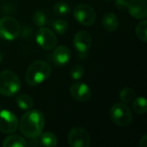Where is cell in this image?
<instances>
[{
  "instance_id": "obj_1",
  "label": "cell",
  "mask_w": 147,
  "mask_h": 147,
  "mask_svg": "<svg viewBox=\"0 0 147 147\" xmlns=\"http://www.w3.org/2000/svg\"><path fill=\"white\" fill-rule=\"evenodd\" d=\"M45 118L39 110H30L25 113L20 120V131L28 139L38 138L43 131Z\"/></svg>"
},
{
  "instance_id": "obj_2",
  "label": "cell",
  "mask_w": 147,
  "mask_h": 147,
  "mask_svg": "<svg viewBox=\"0 0 147 147\" xmlns=\"http://www.w3.org/2000/svg\"><path fill=\"white\" fill-rule=\"evenodd\" d=\"M52 74L50 65L42 60H36L30 64L25 74V81L28 85L36 86L47 80Z\"/></svg>"
},
{
  "instance_id": "obj_3",
  "label": "cell",
  "mask_w": 147,
  "mask_h": 147,
  "mask_svg": "<svg viewBox=\"0 0 147 147\" xmlns=\"http://www.w3.org/2000/svg\"><path fill=\"white\" fill-rule=\"evenodd\" d=\"M21 88V80L15 72L5 70L0 73V95L13 96L20 91Z\"/></svg>"
},
{
  "instance_id": "obj_4",
  "label": "cell",
  "mask_w": 147,
  "mask_h": 147,
  "mask_svg": "<svg viewBox=\"0 0 147 147\" xmlns=\"http://www.w3.org/2000/svg\"><path fill=\"white\" fill-rule=\"evenodd\" d=\"M21 33V26L16 19L4 16L0 19V38L6 40L16 39Z\"/></svg>"
},
{
  "instance_id": "obj_5",
  "label": "cell",
  "mask_w": 147,
  "mask_h": 147,
  "mask_svg": "<svg viewBox=\"0 0 147 147\" xmlns=\"http://www.w3.org/2000/svg\"><path fill=\"white\" fill-rule=\"evenodd\" d=\"M110 118L119 127H127L133 120L130 109L125 103H115L110 109Z\"/></svg>"
},
{
  "instance_id": "obj_6",
  "label": "cell",
  "mask_w": 147,
  "mask_h": 147,
  "mask_svg": "<svg viewBox=\"0 0 147 147\" xmlns=\"http://www.w3.org/2000/svg\"><path fill=\"white\" fill-rule=\"evenodd\" d=\"M73 16L83 26H91L95 23L96 19V14L94 9L84 3L78 4L74 8Z\"/></svg>"
},
{
  "instance_id": "obj_7",
  "label": "cell",
  "mask_w": 147,
  "mask_h": 147,
  "mask_svg": "<svg viewBox=\"0 0 147 147\" xmlns=\"http://www.w3.org/2000/svg\"><path fill=\"white\" fill-rule=\"evenodd\" d=\"M90 140L89 133L82 127H74L68 134V143L71 147H89Z\"/></svg>"
},
{
  "instance_id": "obj_8",
  "label": "cell",
  "mask_w": 147,
  "mask_h": 147,
  "mask_svg": "<svg viewBox=\"0 0 147 147\" xmlns=\"http://www.w3.org/2000/svg\"><path fill=\"white\" fill-rule=\"evenodd\" d=\"M37 44L45 50H51L55 47L58 39L53 30L46 27H40L35 37Z\"/></svg>"
},
{
  "instance_id": "obj_9",
  "label": "cell",
  "mask_w": 147,
  "mask_h": 147,
  "mask_svg": "<svg viewBox=\"0 0 147 147\" xmlns=\"http://www.w3.org/2000/svg\"><path fill=\"white\" fill-rule=\"evenodd\" d=\"M18 127L17 117L9 110L0 111V131L3 134H13Z\"/></svg>"
},
{
  "instance_id": "obj_10",
  "label": "cell",
  "mask_w": 147,
  "mask_h": 147,
  "mask_svg": "<svg viewBox=\"0 0 147 147\" xmlns=\"http://www.w3.org/2000/svg\"><path fill=\"white\" fill-rule=\"evenodd\" d=\"M91 45L92 36L89 32L82 30L75 34L73 38V46L78 53H86L90 49Z\"/></svg>"
},
{
  "instance_id": "obj_11",
  "label": "cell",
  "mask_w": 147,
  "mask_h": 147,
  "mask_svg": "<svg viewBox=\"0 0 147 147\" xmlns=\"http://www.w3.org/2000/svg\"><path fill=\"white\" fill-rule=\"evenodd\" d=\"M71 96L78 102H88L91 97V90L90 87L84 83H74L70 88Z\"/></svg>"
},
{
  "instance_id": "obj_12",
  "label": "cell",
  "mask_w": 147,
  "mask_h": 147,
  "mask_svg": "<svg viewBox=\"0 0 147 147\" xmlns=\"http://www.w3.org/2000/svg\"><path fill=\"white\" fill-rule=\"evenodd\" d=\"M146 0H130L127 9L136 19H146L147 16Z\"/></svg>"
},
{
  "instance_id": "obj_13",
  "label": "cell",
  "mask_w": 147,
  "mask_h": 147,
  "mask_svg": "<svg viewBox=\"0 0 147 147\" xmlns=\"http://www.w3.org/2000/svg\"><path fill=\"white\" fill-rule=\"evenodd\" d=\"M71 58V50L66 46H59L54 49L52 54L53 62L58 65H65Z\"/></svg>"
},
{
  "instance_id": "obj_14",
  "label": "cell",
  "mask_w": 147,
  "mask_h": 147,
  "mask_svg": "<svg viewBox=\"0 0 147 147\" xmlns=\"http://www.w3.org/2000/svg\"><path fill=\"white\" fill-rule=\"evenodd\" d=\"M102 26L109 32H115L119 27V19L114 13H107L102 18Z\"/></svg>"
},
{
  "instance_id": "obj_15",
  "label": "cell",
  "mask_w": 147,
  "mask_h": 147,
  "mask_svg": "<svg viewBox=\"0 0 147 147\" xmlns=\"http://www.w3.org/2000/svg\"><path fill=\"white\" fill-rule=\"evenodd\" d=\"M3 147H26L27 146V142L26 140L22 138L19 135L12 134L8 136L3 143Z\"/></svg>"
},
{
  "instance_id": "obj_16",
  "label": "cell",
  "mask_w": 147,
  "mask_h": 147,
  "mask_svg": "<svg viewBox=\"0 0 147 147\" xmlns=\"http://www.w3.org/2000/svg\"><path fill=\"white\" fill-rule=\"evenodd\" d=\"M40 145L43 146H56L58 145V139L56 135L50 132H46L40 135Z\"/></svg>"
},
{
  "instance_id": "obj_17",
  "label": "cell",
  "mask_w": 147,
  "mask_h": 147,
  "mask_svg": "<svg viewBox=\"0 0 147 147\" xmlns=\"http://www.w3.org/2000/svg\"><path fill=\"white\" fill-rule=\"evenodd\" d=\"M17 106L23 110H28L34 107V101L31 96L28 95H19L16 98Z\"/></svg>"
},
{
  "instance_id": "obj_18",
  "label": "cell",
  "mask_w": 147,
  "mask_h": 147,
  "mask_svg": "<svg viewBox=\"0 0 147 147\" xmlns=\"http://www.w3.org/2000/svg\"><path fill=\"white\" fill-rule=\"evenodd\" d=\"M132 107L135 113L140 114V115L146 114L147 111V102L146 97L141 96V97L134 98Z\"/></svg>"
},
{
  "instance_id": "obj_19",
  "label": "cell",
  "mask_w": 147,
  "mask_h": 147,
  "mask_svg": "<svg viewBox=\"0 0 147 147\" xmlns=\"http://www.w3.org/2000/svg\"><path fill=\"white\" fill-rule=\"evenodd\" d=\"M53 11L59 16H65L70 13L71 7L65 2H58L53 7Z\"/></svg>"
},
{
  "instance_id": "obj_20",
  "label": "cell",
  "mask_w": 147,
  "mask_h": 147,
  "mask_svg": "<svg viewBox=\"0 0 147 147\" xmlns=\"http://www.w3.org/2000/svg\"><path fill=\"white\" fill-rule=\"evenodd\" d=\"M136 34L137 37L146 42L147 40V21L146 19H143L136 27Z\"/></svg>"
},
{
  "instance_id": "obj_21",
  "label": "cell",
  "mask_w": 147,
  "mask_h": 147,
  "mask_svg": "<svg viewBox=\"0 0 147 147\" xmlns=\"http://www.w3.org/2000/svg\"><path fill=\"white\" fill-rule=\"evenodd\" d=\"M135 98L134 90L131 88H124L120 92V100L124 103H128Z\"/></svg>"
},
{
  "instance_id": "obj_22",
  "label": "cell",
  "mask_w": 147,
  "mask_h": 147,
  "mask_svg": "<svg viewBox=\"0 0 147 147\" xmlns=\"http://www.w3.org/2000/svg\"><path fill=\"white\" fill-rule=\"evenodd\" d=\"M53 28L56 33H58L59 34H64L68 31L69 25L65 20L59 19V20H56V21L53 22Z\"/></svg>"
},
{
  "instance_id": "obj_23",
  "label": "cell",
  "mask_w": 147,
  "mask_h": 147,
  "mask_svg": "<svg viewBox=\"0 0 147 147\" xmlns=\"http://www.w3.org/2000/svg\"><path fill=\"white\" fill-rule=\"evenodd\" d=\"M34 23L38 27H44L47 24L46 14L41 10H36L32 16Z\"/></svg>"
},
{
  "instance_id": "obj_24",
  "label": "cell",
  "mask_w": 147,
  "mask_h": 147,
  "mask_svg": "<svg viewBox=\"0 0 147 147\" xmlns=\"http://www.w3.org/2000/svg\"><path fill=\"white\" fill-rule=\"evenodd\" d=\"M84 73V68L81 65H74L70 71V76L74 80H79L83 78Z\"/></svg>"
},
{
  "instance_id": "obj_25",
  "label": "cell",
  "mask_w": 147,
  "mask_h": 147,
  "mask_svg": "<svg viewBox=\"0 0 147 147\" xmlns=\"http://www.w3.org/2000/svg\"><path fill=\"white\" fill-rule=\"evenodd\" d=\"M130 0H115V5L119 9L125 10L127 9Z\"/></svg>"
},
{
  "instance_id": "obj_26",
  "label": "cell",
  "mask_w": 147,
  "mask_h": 147,
  "mask_svg": "<svg viewBox=\"0 0 147 147\" xmlns=\"http://www.w3.org/2000/svg\"><path fill=\"white\" fill-rule=\"evenodd\" d=\"M22 34V38H28V37H29V36L32 35V28H31L25 27V28H23L22 31V29H21L20 34Z\"/></svg>"
},
{
  "instance_id": "obj_27",
  "label": "cell",
  "mask_w": 147,
  "mask_h": 147,
  "mask_svg": "<svg viewBox=\"0 0 147 147\" xmlns=\"http://www.w3.org/2000/svg\"><path fill=\"white\" fill-rule=\"evenodd\" d=\"M139 146L140 147H147V135L145 134L140 140L139 143Z\"/></svg>"
},
{
  "instance_id": "obj_28",
  "label": "cell",
  "mask_w": 147,
  "mask_h": 147,
  "mask_svg": "<svg viewBox=\"0 0 147 147\" xmlns=\"http://www.w3.org/2000/svg\"><path fill=\"white\" fill-rule=\"evenodd\" d=\"M2 61H3V53L0 52V64H1Z\"/></svg>"
},
{
  "instance_id": "obj_29",
  "label": "cell",
  "mask_w": 147,
  "mask_h": 147,
  "mask_svg": "<svg viewBox=\"0 0 147 147\" xmlns=\"http://www.w3.org/2000/svg\"><path fill=\"white\" fill-rule=\"evenodd\" d=\"M105 1H109V0H105Z\"/></svg>"
}]
</instances>
